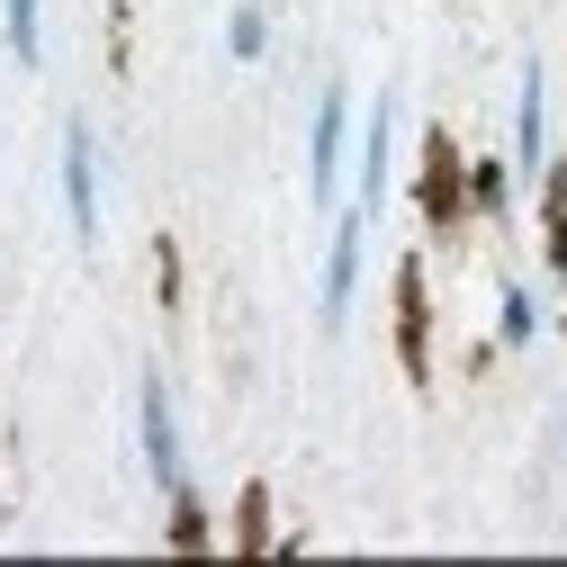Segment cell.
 <instances>
[{"label": "cell", "instance_id": "277c9868", "mask_svg": "<svg viewBox=\"0 0 567 567\" xmlns=\"http://www.w3.org/2000/svg\"><path fill=\"white\" fill-rule=\"evenodd\" d=\"M135 414H145V468H154V486L172 495V486H189V468H181V433H172V396H163V379H145L135 388Z\"/></svg>", "mask_w": 567, "mask_h": 567}, {"label": "cell", "instance_id": "30bf717a", "mask_svg": "<svg viewBox=\"0 0 567 567\" xmlns=\"http://www.w3.org/2000/svg\"><path fill=\"white\" fill-rule=\"evenodd\" d=\"M235 549H244V558H252V549H270V486H261V477L235 495Z\"/></svg>", "mask_w": 567, "mask_h": 567}, {"label": "cell", "instance_id": "9a60e30c", "mask_svg": "<svg viewBox=\"0 0 567 567\" xmlns=\"http://www.w3.org/2000/svg\"><path fill=\"white\" fill-rule=\"evenodd\" d=\"M261 45H270V19H261V0H244V10H235V28H226V54H235V63H252Z\"/></svg>", "mask_w": 567, "mask_h": 567}, {"label": "cell", "instance_id": "2e32d148", "mask_svg": "<svg viewBox=\"0 0 567 567\" xmlns=\"http://www.w3.org/2000/svg\"><path fill=\"white\" fill-rule=\"evenodd\" d=\"M154 270H163V307H181V252L172 244H154Z\"/></svg>", "mask_w": 567, "mask_h": 567}, {"label": "cell", "instance_id": "ba28073f", "mask_svg": "<svg viewBox=\"0 0 567 567\" xmlns=\"http://www.w3.org/2000/svg\"><path fill=\"white\" fill-rule=\"evenodd\" d=\"M540 261L567 279V163H540Z\"/></svg>", "mask_w": 567, "mask_h": 567}, {"label": "cell", "instance_id": "8992f818", "mask_svg": "<svg viewBox=\"0 0 567 567\" xmlns=\"http://www.w3.org/2000/svg\"><path fill=\"white\" fill-rule=\"evenodd\" d=\"M342 126H351V100H342V82H324V100H316V145H307V189H316V198H333V181H342Z\"/></svg>", "mask_w": 567, "mask_h": 567}, {"label": "cell", "instance_id": "7a4b0ae2", "mask_svg": "<svg viewBox=\"0 0 567 567\" xmlns=\"http://www.w3.org/2000/svg\"><path fill=\"white\" fill-rule=\"evenodd\" d=\"M396 370L423 388L433 379V298H423V252L396 261Z\"/></svg>", "mask_w": 567, "mask_h": 567}, {"label": "cell", "instance_id": "52a82bcc", "mask_svg": "<svg viewBox=\"0 0 567 567\" xmlns=\"http://www.w3.org/2000/svg\"><path fill=\"white\" fill-rule=\"evenodd\" d=\"M514 163L540 181L549 163V91H540V63H523V117H514Z\"/></svg>", "mask_w": 567, "mask_h": 567}, {"label": "cell", "instance_id": "3957f363", "mask_svg": "<svg viewBox=\"0 0 567 567\" xmlns=\"http://www.w3.org/2000/svg\"><path fill=\"white\" fill-rule=\"evenodd\" d=\"M63 207H73V235H100V145H91V117H63Z\"/></svg>", "mask_w": 567, "mask_h": 567}, {"label": "cell", "instance_id": "9c48e42d", "mask_svg": "<svg viewBox=\"0 0 567 567\" xmlns=\"http://www.w3.org/2000/svg\"><path fill=\"white\" fill-rule=\"evenodd\" d=\"M388 135H396V109L379 100V109H370V135H361V207L388 198Z\"/></svg>", "mask_w": 567, "mask_h": 567}, {"label": "cell", "instance_id": "8fae6325", "mask_svg": "<svg viewBox=\"0 0 567 567\" xmlns=\"http://www.w3.org/2000/svg\"><path fill=\"white\" fill-rule=\"evenodd\" d=\"M505 198H514L505 163H468V207H477V217H505Z\"/></svg>", "mask_w": 567, "mask_h": 567}, {"label": "cell", "instance_id": "5bb4252c", "mask_svg": "<svg viewBox=\"0 0 567 567\" xmlns=\"http://www.w3.org/2000/svg\"><path fill=\"white\" fill-rule=\"evenodd\" d=\"M172 549H207V505L189 486H172Z\"/></svg>", "mask_w": 567, "mask_h": 567}, {"label": "cell", "instance_id": "4fadbf2b", "mask_svg": "<svg viewBox=\"0 0 567 567\" xmlns=\"http://www.w3.org/2000/svg\"><path fill=\"white\" fill-rule=\"evenodd\" d=\"M495 333H505V342H532V333H540V298L523 289V279L505 289V316H495Z\"/></svg>", "mask_w": 567, "mask_h": 567}, {"label": "cell", "instance_id": "5b68a950", "mask_svg": "<svg viewBox=\"0 0 567 567\" xmlns=\"http://www.w3.org/2000/svg\"><path fill=\"white\" fill-rule=\"evenodd\" d=\"M361 226H370V207H351V217L333 226V261H324V298H316V316H324V333L351 316V279H361Z\"/></svg>", "mask_w": 567, "mask_h": 567}, {"label": "cell", "instance_id": "7c38bea8", "mask_svg": "<svg viewBox=\"0 0 567 567\" xmlns=\"http://www.w3.org/2000/svg\"><path fill=\"white\" fill-rule=\"evenodd\" d=\"M0 19H10V54L37 63L45 54V28H37V0H0Z\"/></svg>", "mask_w": 567, "mask_h": 567}, {"label": "cell", "instance_id": "6da1fadb", "mask_svg": "<svg viewBox=\"0 0 567 567\" xmlns=\"http://www.w3.org/2000/svg\"><path fill=\"white\" fill-rule=\"evenodd\" d=\"M414 207L433 235H460L468 226V154L451 145V126L423 135V172H414Z\"/></svg>", "mask_w": 567, "mask_h": 567}]
</instances>
